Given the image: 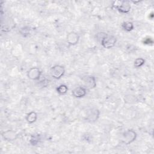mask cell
<instances>
[{"label": "cell", "mask_w": 154, "mask_h": 154, "mask_svg": "<svg viewBox=\"0 0 154 154\" xmlns=\"http://www.w3.org/2000/svg\"><path fill=\"white\" fill-rule=\"evenodd\" d=\"M117 39L113 35H110L108 34H105L104 36L102 37L101 40L102 46L106 49H109L114 46L116 45Z\"/></svg>", "instance_id": "6da1fadb"}, {"label": "cell", "mask_w": 154, "mask_h": 154, "mask_svg": "<svg viewBox=\"0 0 154 154\" xmlns=\"http://www.w3.org/2000/svg\"><path fill=\"white\" fill-rule=\"evenodd\" d=\"M65 69L63 66L61 65H55L52 66L50 70L51 76L57 79L61 78L64 74Z\"/></svg>", "instance_id": "7a4b0ae2"}, {"label": "cell", "mask_w": 154, "mask_h": 154, "mask_svg": "<svg viewBox=\"0 0 154 154\" xmlns=\"http://www.w3.org/2000/svg\"><path fill=\"white\" fill-rule=\"evenodd\" d=\"M136 137H137L136 132L132 129H129L124 132L123 135L122 141L123 143L128 145L129 144H131L133 141H134L136 139Z\"/></svg>", "instance_id": "3957f363"}, {"label": "cell", "mask_w": 154, "mask_h": 154, "mask_svg": "<svg viewBox=\"0 0 154 154\" xmlns=\"http://www.w3.org/2000/svg\"><path fill=\"white\" fill-rule=\"evenodd\" d=\"M119 4L118 5H113L115 6V8H117L119 11L121 13H128L131 10V5L129 1H122L119 2Z\"/></svg>", "instance_id": "277c9868"}, {"label": "cell", "mask_w": 154, "mask_h": 154, "mask_svg": "<svg viewBox=\"0 0 154 154\" xmlns=\"http://www.w3.org/2000/svg\"><path fill=\"white\" fill-rule=\"evenodd\" d=\"M82 80L85 83V85L89 88H93L96 85V79L93 76H85L82 78Z\"/></svg>", "instance_id": "5b68a950"}, {"label": "cell", "mask_w": 154, "mask_h": 154, "mask_svg": "<svg viewBox=\"0 0 154 154\" xmlns=\"http://www.w3.org/2000/svg\"><path fill=\"white\" fill-rule=\"evenodd\" d=\"M41 75V72L37 67H32L28 72V77L32 80H37L39 78Z\"/></svg>", "instance_id": "8992f818"}, {"label": "cell", "mask_w": 154, "mask_h": 154, "mask_svg": "<svg viewBox=\"0 0 154 154\" xmlns=\"http://www.w3.org/2000/svg\"><path fill=\"white\" fill-rule=\"evenodd\" d=\"M79 37L78 34L75 32H70L67 35V42L70 45H75L79 41Z\"/></svg>", "instance_id": "52a82bcc"}, {"label": "cell", "mask_w": 154, "mask_h": 154, "mask_svg": "<svg viewBox=\"0 0 154 154\" xmlns=\"http://www.w3.org/2000/svg\"><path fill=\"white\" fill-rule=\"evenodd\" d=\"M72 95L75 97H84L86 93V89L82 87H78L75 88H74L72 90Z\"/></svg>", "instance_id": "ba28073f"}, {"label": "cell", "mask_w": 154, "mask_h": 154, "mask_svg": "<svg viewBox=\"0 0 154 154\" xmlns=\"http://www.w3.org/2000/svg\"><path fill=\"white\" fill-rule=\"evenodd\" d=\"M2 135L4 139L9 141L14 140L17 137V134L16 133V132L11 130H8L7 131L3 132Z\"/></svg>", "instance_id": "9c48e42d"}, {"label": "cell", "mask_w": 154, "mask_h": 154, "mask_svg": "<svg viewBox=\"0 0 154 154\" xmlns=\"http://www.w3.org/2000/svg\"><path fill=\"white\" fill-rule=\"evenodd\" d=\"M99 116V111L98 109L94 108V109H91L90 111V112L88 115L87 117V119L91 122H95L96 120H97L98 117Z\"/></svg>", "instance_id": "30bf717a"}, {"label": "cell", "mask_w": 154, "mask_h": 154, "mask_svg": "<svg viewBox=\"0 0 154 154\" xmlns=\"http://www.w3.org/2000/svg\"><path fill=\"white\" fill-rule=\"evenodd\" d=\"M37 118V115L36 112L34 111H32L27 114L26 120L28 122V123H32L36 121Z\"/></svg>", "instance_id": "8fae6325"}, {"label": "cell", "mask_w": 154, "mask_h": 154, "mask_svg": "<svg viewBox=\"0 0 154 154\" xmlns=\"http://www.w3.org/2000/svg\"><path fill=\"white\" fill-rule=\"evenodd\" d=\"M122 27L126 31H131L134 28V25H133L132 22H131L130 21H127V22H125L122 23Z\"/></svg>", "instance_id": "7c38bea8"}, {"label": "cell", "mask_w": 154, "mask_h": 154, "mask_svg": "<svg viewBox=\"0 0 154 154\" xmlns=\"http://www.w3.org/2000/svg\"><path fill=\"white\" fill-rule=\"evenodd\" d=\"M68 90V88L66 85L64 84H61L60 85H59L57 88V91L60 94H66L67 93Z\"/></svg>", "instance_id": "4fadbf2b"}, {"label": "cell", "mask_w": 154, "mask_h": 154, "mask_svg": "<svg viewBox=\"0 0 154 154\" xmlns=\"http://www.w3.org/2000/svg\"><path fill=\"white\" fill-rule=\"evenodd\" d=\"M144 63H145V60L143 58H138L134 61V66L137 68L140 67L141 66H142L144 64Z\"/></svg>", "instance_id": "5bb4252c"}, {"label": "cell", "mask_w": 154, "mask_h": 154, "mask_svg": "<svg viewBox=\"0 0 154 154\" xmlns=\"http://www.w3.org/2000/svg\"><path fill=\"white\" fill-rule=\"evenodd\" d=\"M38 141H39V140H38V138L37 136H32L31 138V140H30V143L32 145L35 146L38 143Z\"/></svg>", "instance_id": "9a60e30c"}]
</instances>
